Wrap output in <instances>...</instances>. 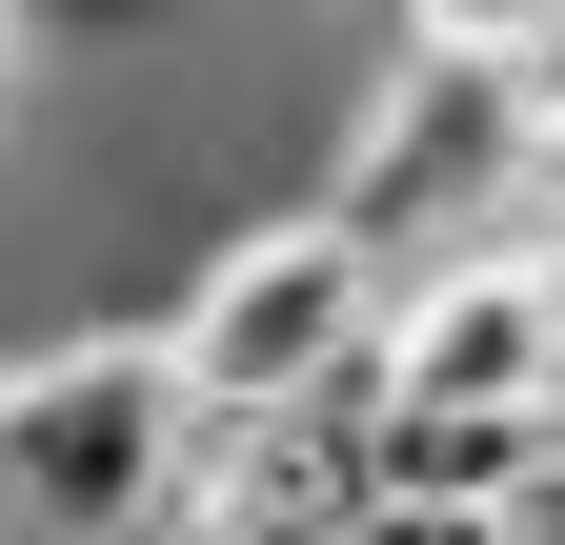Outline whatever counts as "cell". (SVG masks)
I'll list each match as a JSON object with an SVG mask.
<instances>
[{"mask_svg":"<svg viewBox=\"0 0 565 545\" xmlns=\"http://www.w3.org/2000/svg\"><path fill=\"white\" fill-rule=\"evenodd\" d=\"M21 21H162V0H21Z\"/></svg>","mask_w":565,"mask_h":545,"instance_id":"52a82bcc","label":"cell"},{"mask_svg":"<svg viewBox=\"0 0 565 545\" xmlns=\"http://www.w3.org/2000/svg\"><path fill=\"white\" fill-rule=\"evenodd\" d=\"M404 41H484V61H565V0H404Z\"/></svg>","mask_w":565,"mask_h":545,"instance_id":"5b68a950","label":"cell"},{"mask_svg":"<svg viewBox=\"0 0 565 545\" xmlns=\"http://www.w3.org/2000/svg\"><path fill=\"white\" fill-rule=\"evenodd\" d=\"M384 303H404V284L303 202V223H243L223 263H202L162 344H182L202 404H323V384H364V364H384Z\"/></svg>","mask_w":565,"mask_h":545,"instance_id":"3957f363","label":"cell"},{"mask_svg":"<svg viewBox=\"0 0 565 545\" xmlns=\"http://www.w3.org/2000/svg\"><path fill=\"white\" fill-rule=\"evenodd\" d=\"M323 223L384 263V284H445V263H525L565 223V61H484V41H404L364 121H343Z\"/></svg>","mask_w":565,"mask_h":545,"instance_id":"6da1fadb","label":"cell"},{"mask_svg":"<svg viewBox=\"0 0 565 545\" xmlns=\"http://www.w3.org/2000/svg\"><path fill=\"white\" fill-rule=\"evenodd\" d=\"M505 545H565V464H545V485H525V505H505Z\"/></svg>","mask_w":565,"mask_h":545,"instance_id":"8992f818","label":"cell"},{"mask_svg":"<svg viewBox=\"0 0 565 545\" xmlns=\"http://www.w3.org/2000/svg\"><path fill=\"white\" fill-rule=\"evenodd\" d=\"M182 445H202V384L162 323L0 364V545H141L182 505Z\"/></svg>","mask_w":565,"mask_h":545,"instance_id":"7a4b0ae2","label":"cell"},{"mask_svg":"<svg viewBox=\"0 0 565 545\" xmlns=\"http://www.w3.org/2000/svg\"><path fill=\"white\" fill-rule=\"evenodd\" d=\"M384 404H565L545 243H525V263H445V284H404V303H384Z\"/></svg>","mask_w":565,"mask_h":545,"instance_id":"277c9868","label":"cell"},{"mask_svg":"<svg viewBox=\"0 0 565 545\" xmlns=\"http://www.w3.org/2000/svg\"><path fill=\"white\" fill-rule=\"evenodd\" d=\"M0 21H21V0H0Z\"/></svg>","mask_w":565,"mask_h":545,"instance_id":"ba28073f","label":"cell"}]
</instances>
